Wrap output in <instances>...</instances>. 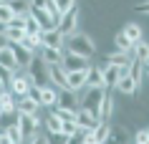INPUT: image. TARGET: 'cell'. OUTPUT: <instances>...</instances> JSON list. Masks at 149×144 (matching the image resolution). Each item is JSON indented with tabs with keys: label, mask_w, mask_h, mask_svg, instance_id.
<instances>
[{
	"label": "cell",
	"mask_w": 149,
	"mask_h": 144,
	"mask_svg": "<svg viewBox=\"0 0 149 144\" xmlns=\"http://www.w3.org/2000/svg\"><path fill=\"white\" fill-rule=\"evenodd\" d=\"M31 15L38 20L40 33H43V31H53L56 25H58V20H61V15H56V13H48L46 8H31Z\"/></svg>",
	"instance_id": "cell-7"
},
{
	"label": "cell",
	"mask_w": 149,
	"mask_h": 144,
	"mask_svg": "<svg viewBox=\"0 0 149 144\" xmlns=\"http://www.w3.org/2000/svg\"><path fill=\"white\" fill-rule=\"evenodd\" d=\"M56 106L76 111V109L81 106V101H79V91H71V88H58V101H56Z\"/></svg>",
	"instance_id": "cell-10"
},
{
	"label": "cell",
	"mask_w": 149,
	"mask_h": 144,
	"mask_svg": "<svg viewBox=\"0 0 149 144\" xmlns=\"http://www.w3.org/2000/svg\"><path fill=\"white\" fill-rule=\"evenodd\" d=\"M31 86H33L31 76H28L25 71H20V68L13 73V79H10V83H8V88L13 91V96H15V99H18V96H28Z\"/></svg>",
	"instance_id": "cell-6"
},
{
	"label": "cell",
	"mask_w": 149,
	"mask_h": 144,
	"mask_svg": "<svg viewBox=\"0 0 149 144\" xmlns=\"http://www.w3.org/2000/svg\"><path fill=\"white\" fill-rule=\"evenodd\" d=\"M134 10H136V13H144V15H149V0H141V3H136V5H134Z\"/></svg>",
	"instance_id": "cell-39"
},
{
	"label": "cell",
	"mask_w": 149,
	"mask_h": 144,
	"mask_svg": "<svg viewBox=\"0 0 149 144\" xmlns=\"http://www.w3.org/2000/svg\"><path fill=\"white\" fill-rule=\"evenodd\" d=\"M56 101H58V88H53V86H43L40 88V106L53 109Z\"/></svg>",
	"instance_id": "cell-20"
},
{
	"label": "cell",
	"mask_w": 149,
	"mask_h": 144,
	"mask_svg": "<svg viewBox=\"0 0 149 144\" xmlns=\"http://www.w3.org/2000/svg\"><path fill=\"white\" fill-rule=\"evenodd\" d=\"M20 46L28 48L31 53H38V48H40V35H31V33H25L23 38H20Z\"/></svg>",
	"instance_id": "cell-29"
},
{
	"label": "cell",
	"mask_w": 149,
	"mask_h": 144,
	"mask_svg": "<svg viewBox=\"0 0 149 144\" xmlns=\"http://www.w3.org/2000/svg\"><path fill=\"white\" fill-rule=\"evenodd\" d=\"M144 76H147V81H149V66H144Z\"/></svg>",
	"instance_id": "cell-45"
},
{
	"label": "cell",
	"mask_w": 149,
	"mask_h": 144,
	"mask_svg": "<svg viewBox=\"0 0 149 144\" xmlns=\"http://www.w3.org/2000/svg\"><path fill=\"white\" fill-rule=\"evenodd\" d=\"M63 68L66 71H88L91 68V58L79 56V53H66L63 56Z\"/></svg>",
	"instance_id": "cell-8"
},
{
	"label": "cell",
	"mask_w": 149,
	"mask_h": 144,
	"mask_svg": "<svg viewBox=\"0 0 149 144\" xmlns=\"http://www.w3.org/2000/svg\"><path fill=\"white\" fill-rule=\"evenodd\" d=\"M106 91L109 88H104V86H86L84 88V96H79L81 106L88 109L96 119H99V109H101V101H104V96H106Z\"/></svg>",
	"instance_id": "cell-3"
},
{
	"label": "cell",
	"mask_w": 149,
	"mask_h": 144,
	"mask_svg": "<svg viewBox=\"0 0 149 144\" xmlns=\"http://www.w3.org/2000/svg\"><path fill=\"white\" fill-rule=\"evenodd\" d=\"M101 76H104V88H114V86H116V81L121 79V76H119V66H114V63L104 66Z\"/></svg>",
	"instance_id": "cell-18"
},
{
	"label": "cell",
	"mask_w": 149,
	"mask_h": 144,
	"mask_svg": "<svg viewBox=\"0 0 149 144\" xmlns=\"http://www.w3.org/2000/svg\"><path fill=\"white\" fill-rule=\"evenodd\" d=\"M18 129H20V134H23V142H28L31 136L40 134L38 114H18Z\"/></svg>",
	"instance_id": "cell-4"
},
{
	"label": "cell",
	"mask_w": 149,
	"mask_h": 144,
	"mask_svg": "<svg viewBox=\"0 0 149 144\" xmlns=\"http://www.w3.org/2000/svg\"><path fill=\"white\" fill-rule=\"evenodd\" d=\"M43 127H46V131L48 134H51V131H61V119H58V116H56L53 111L48 114L46 119H43Z\"/></svg>",
	"instance_id": "cell-31"
},
{
	"label": "cell",
	"mask_w": 149,
	"mask_h": 144,
	"mask_svg": "<svg viewBox=\"0 0 149 144\" xmlns=\"http://www.w3.org/2000/svg\"><path fill=\"white\" fill-rule=\"evenodd\" d=\"M134 61L132 53H124V51H114V53H109L106 56V63H114V66H129Z\"/></svg>",
	"instance_id": "cell-23"
},
{
	"label": "cell",
	"mask_w": 149,
	"mask_h": 144,
	"mask_svg": "<svg viewBox=\"0 0 149 144\" xmlns=\"http://www.w3.org/2000/svg\"><path fill=\"white\" fill-rule=\"evenodd\" d=\"M10 46H13V53H15V61H18V66H20V68H25V66L31 63V58L36 56V53H31L28 48H23L20 43H10Z\"/></svg>",
	"instance_id": "cell-21"
},
{
	"label": "cell",
	"mask_w": 149,
	"mask_h": 144,
	"mask_svg": "<svg viewBox=\"0 0 149 144\" xmlns=\"http://www.w3.org/2000/svg\"><path fill=\"white\" fill-rule=\"evenodd\" d=\"M56 10H58V15H63V13H68L71 8H76V0H53Z\"/></svg>",
	"instance_id": "cell-35"
},
{
	"label": "cell",
	"mask_w": 149,
	"mask_h": 144,
	"mask_svg": "<svg viewBox=\"0 0 149 144\" xmlns=\"http://www.w3.org/2000/svg\"><path fill=\"white\" fill-rule=\"evenodd\" d=\"M66 53H79V56H86V58H94L96 53V43L88 33H71L66 35Z\"/></svg>",
	"instance_id": "cell-1"
},
{
	"label": "cell",
	"mask_w": 149,
	"mask_h": 144,
	"mask_svg": "<svg viewBox=\"0 0 149 144\" xmlns=\"http://www.w3.org/2000/svg\"><path fill=\"white\" fill-rule=\"evenodd\" d=\"M3 131H5L15 144H23V134H20V129H18V121H15V124H10V127H5Z\"/></svg>",
	"instance_id": "cell-34"
},
{
	"label": "cell",
	"mask_w": 149,
	"mask_h": 144,
	"mask_svg": "<svg viewBox=\"0 0 149 144\" xmlns=\"http://www.w3.org/2000/svg\"><path fill=\"white\" fill-rule=\"evenodd\" d=\"M141 144H149V136H147V139H144V142H141Z\"/></svg>",
	"instance_id": "cell-47"
},
{
	"label": "cell",
	"mask_w": 149,
	"mask_h": 144,
	"mask_svg": "<svg viewBox=\"0 0 149 144\" xmlns=\"http://www.w3.org/2000/svg\"><path fill=\"white\" fill-rule=\"evenodd\" d=\"M61 131H63V134H68V136H73L76 131H79V124H76L73 119H68V121H61Z\"/></svg>",
	"instance_id": "cell-38"
},
{
	"label": "cell",
	"mask_w": 149,
	"mask_h": 144,
	"mask_svg": "<svg viewBox=\"0 0 149 144\" xmlns=\"http://www.w3.org/2000/svg\"><path fill=\"white\" fill-rule=\"evenodd\" d=\"M66 88H71V91H84L86 88V71H68V76H66Z\"/></svg>",
	"instance_id": "cell-11"
},
{
	"label": "cell",
	"mask_w": 149,
	"mask_h": 144,
	"mask_svg": "<svg viewBox=\"0 0 149 144\" xmlns=\"http://www.w3.org/2000/svg\"><path fill=\"white\" fill-rule=\"evenodd\" d=\"M5 46H10V40L5 38V31H0V48H5Z\"/></svg>",
	"instance_id": "cell-44"
},
{
	"label": "cell",
	"mask_w": 149,
	"mask_h": 144,
	"mask_svg": "<svg viewBox=\"0 0 149 144\" xmlns=\"http://www.w3.org/2000/svg\"><path fill=\"white\" fill-rule=\"evenodd\" d=\"M46 139H48V144H68L71 136H68V134H63V131H51Z\"/></svg>",
	"instance_id": "cell-36"
},
{
	"label": "cell",
	"mask_w": 149,
	"mask_h": 144,
	"mask_svg": "<svg viewBox=\"0 0 149 144\" xmlns=\"http://www.w3.org/2000/svg\"><path fill=\"white\" fill-rule=\"evenodd\" d=\"M0 66H3V68H8V71H13V73L20 68L18 61H15V53H13V46L0 48Z\"/></svg>",
	"instance_id": "cell-16"
},
{
	"label": "cell",
	"mask_w": 149,
	"mask_h": 144,
	"mask_svg": "<svg viewBox=\"0 0 149 144\" xmlns=\"http://www.w3.org/2000/svg\"><path fill=\"white\" fill-rule=\"evenodd\" d=\"M25 33H31V35H40V25H38V20H36L33 15L25 18Z\"/></svg>",
	"instance_id": "cell-37"
},
{
	"label": "cell",
	"mask_w": 149,
	"mask_h": 144,
	"mask_svg": "<svg viewBox=\"0 0 149 144\" xmlns=\"http://www.w3.org/2000/svg\"><path fill=\"white\" fill-rule=\"evenodd\" d=\"M144 66H149V58H147V61H144Z\"/></svg>",
	"instance_id": "cell-48"
},
{
	"label": "cell",
	"mask_w": 149,
	"mask_h": 144,
	"mask_svg": "<svg viewBox=\"0 0 149 144\" xmlns=\"http://www.w3.org/2000/svg\"><path fill=\"white\" fill-rule=\"evenodd\" d=\"M3 88H5V81H3V79H0V91H3Z\"/></svg>",
	"instance_id": "cell-46"
},
{
	"label": "cell",
	"mask_w": 149,
	"mask_h": 144,
	"mask_svg": "<svg viewBox=\"0 0 149 144\" xmlns=\"http://www.w3.org/2000/svg\"><path fill=\"white\" fill-rule=\"evenodd\" d=\"M10 8H13L15 15H23V18L31 15V3L28 0H10Z\"/></svg>",
	"instance_id": "cell-30"
},
{
	"label": "cell",
	"mask_w": 149,
	"mask_h": 144,
	"mask_svg": "<svg viewBox=\"0 0 149 144\" xmlns=\"http://www.w3.org/2000/svg\"><path fill=\"white\" fill-rule=\"evenodd\" d=\"M86 86H104V76H101V66H94L86 71Z\"/></svg>",
	"instance_id": "cell-25"
},
{
	"label": "cell",
	"mask_w": 149,
	"mask_h": 144,
	"mask_svg": "<svg viewBox=\"0 0 149 144\" xmlns=\"http://www.w3.org/2000/svg\"><path fill=\"white\" fill-rule=\"evenodd\" d=\"M109 134H111L109 121H99V124L91 129V139H94V144H106V142H109Z\"/></svg>",
	"instance_id": "cell-17"
},
{
	"label": "cell",
	"mask_w": 149,
	"mask_h": 144,
	"mask_svg": "<svg viewBox=\"0 0 149 144\" xmlns=\"http://www.w3.org/2000/svg\"><path fill=\"white\" fill-rule=\"evenodd\" d=\"M28 96H31L33 101H38V104H40V86H31V91H28Z\"/></svg>",
	"instance_id": "cell-40"
},
{
	"label": "cell",
	"mask_w": 149,
	"mask_h": 144,
	"mask_svg": "<svg viewBox=\"0 0 149 144\" xmlns=\"http://www.w3.org/2000/svg\"><path fill=\"white\" fill-rule=\"evenodd\" d=\"M147 131H149V127H147Z\"/></svg>",
	"instance_id": "cell-49"
},
{
	"label": "cell",
	"mask_w": 149,
	"mask_h": 144,
	"mask_svg": "<svg viewBox=\"0 0 149 144\" xmlns=\"http://www.w3.org/2000/svg\"><path fill=\"white\" fill-rule=\"evenodd\" d=\"M13 15H15V13L10 8V3H3V5H0V25H8L10 20H13Z\"/></svg>",
	"instance_id": "cell-33"
},
{
	"label": "cell",
	"mask_w": 149,
	"mask_h": 144,
	"mask_svg": "<svg viewBox=\"0 0 149 144\" xmlns=\"http://www.w3.org/2000/svg\"><path fill=\"white\" fill-rule=\"evenodd\" d=\"M31 3V8H48L51 5V0H28Z\"/></svg>",
	"instance_id": "cell-42"
},
{
	"label": "cell",
	"mask_w": 149,
	"mask_h": 144,
	"mask_svg": "<svg viewBox=\"0 0 149 144\" xmlns=\"http://www.w3.org/2000/svg\"><path fill=\"white\" fill-rule=\"evenodd\" d=\"M129 131L126 127H111V134H109V142L111 144H129Z\"/></svg>",
	"instance_id": "cell-24"
},
{
	"label": "cell",
	"mask_w": 149,
	"mask_h": 144,
	"mask_svg": "<svg viewBox=\"0 0 149 144\" xmlns=\"http://www.w3.org/2000/svg\"><path fill=\"white\" fill-rule=\"evenodd\" d=\"M63 35L58 33V28H53V31H43L40 33V46H51V48H63Z\"/></svg>",
	"instance_id": "cell-14"
},
{
	"label": "cell",
	"mask_w": 149,
	"mask_h": 144,
	"mask_svg": "<svg viewBox=\"0 0 149 144\" xmlns=\"http://www.w3.org/2000/svg\"><path fill=\"white\" fill-rule=\"evenodd\" d=\"M114 88H116L119 94H124V96H136L139 94V86H136V81H134L132 76H121Z\"/></svg>",
	"instance_id": "cell-15"
},
{
	"label": "cell",
	"mask_w": 149,
	"mask_h": 144,
	"mask_svg": "<svg viewBox=\"0 0 149 144\" xmlns=\"http://www.w3.org/2000/svg\"><path fill=\"white\" fill-rule=\"evenodd\" d=\"M76 124H79V129H94L96 124H99V119H96L88 109L79 106V109H76Z\"/></svg>",
	"instance_id": "cell-12"
},
{
	"label": "cell",
	"mask_w": 149,
	"mask_h": 144,
	"mask_svg": "<svg viewBox=\"0 0 149 144\" xmlns=\"http://www.w3.org/2000/svg\"><path fill=\"white\" fill-rule=\"evenodd\" d=\"M23 144H48V139H46V136H40V134H36V136H31V139L23 142Z\"/></svg>",
	"instance_id": "cell-41"
},
{
	"label": "cell",
	"mask_w": 149,
	"mask_h": 144,
	"mask_svg": "<svg viewBox=\"0 0 149 144\" xmlns=\"http://www.w3.org/2000/svg\"><path fill=\"white\" fill-rule=\"evenodd\" d=\"M0 144H15V142H13V139L5 134V131H0Z\"/></svg>",
	"instance_id": "cell-43"
},
{
	"label": "cell",
	"mask_w": 149,
	"mask_h": 144,
	"mask_svg": "<svg viewBox=\"0 0 149 144\" xmlns=\"http://www.w3.org/2000/svg\"><path fill=\"white\" fill-rule=\"evenodd\" d=\"M25 73L31 76V81H33V86H51V76H48V63L43 61V58L36 53V56L31 58V63L25 66Z\"/></svg>",
	"instance_id": "cell-2"
},
{
	"label": "cell",
	"mask_w": 149,
	"mask_h": 144,
	"mask_svg": "<svg viewBox=\"0 0 149 144\" xmlns=\"http://www.w3.org/2000/svg\"><path fill=\"white\" fill-rule=\"evenodd\" d=\"M132 56H134V61H141V63H144V61L149 58V43H147V40H136Z\"/></svg>",
	"instance_id": "cell-27"
},
{
	"label": "cell",
	"mask_w": 149,
	"mask_h": 144,
	"mask_svg": "<svg viewBox=\"0 0 149 144\" xmlns=\"http://www.w3.org/2000/svg\"><path fill=\"white\" fill-rule=\"evenodd\" d=\"M114 48H116V51H124V53H132L134 51V40H129L124 33L119 31L116 35H114Z\"/></svg>",
	"instance_id": "cell-26"
},
{
	"label": "cell",
	"mask_w": 149,
	"mask_h": 144,
	"mask_svg": "<svg viewBox=\"0 0 149 144\" xmlns=\"http://www.w3.org/2000/svg\"><path fill=\"white\" fill-rule=\"evenodd\" d=\"M25 35V28H13V25H5V38L10 43H20V38Z\"/></svg>",
	"instance_id": "cell-32"
},
{
	"label": "cell",
	"mask_w": 149,
	"mask_h": 144,
	"mask_svg": "<svg viewBox=\"0 0 149 144\" xmlns=\"http://www.w3.org/2000/svg\"><path fill=\"white\" fill-rule=\"evenodd\" d=\"M48 76H51V83L56 88H66V76H68V71L63 66H48Z\"/></svg>",
	"instance_id": "cell-19"
},
{
	"label": "cell",
	"mask_w": 149,
	"mask_h": 144,
	"mask_svg": "<svg viewBox=\"0 0 149 144\" xmlns=\"http://www.w3.org/2000/svg\"><path fill=\"white\" fill-rule=\"evenodd\" d=\"M15 109H18V114H38L40 111V104H38V101H33L31 96H18V99H15Z\"/></svg>",
	"instance_id": "cell-13"
},
{
	"label": "cell",
	"mask_w": 149,
	"mask_h": 144,
	"mask_svg": "<svg viewBox=\"0 0 149 144\" xmlns=\"http://www.w3.org/2000/svg\"><path fill=\"white\" fill-rule=\"evenodd\" d=\"M111 116H114V96L106 91V96L101 101V109H99V121H109Z\"/></svg>",
	"instance_id": "cell-22"
},
{
	"label": "cell",
	"mask_w": 149,
	"mask_h": 144,
	"mask_svg": "<svg viewBox=\"0 0 149 144\" xmlns=\"http://www.w3.org/2000/svg\"><path fill=\"white\" fill-rule=\"evenodd\" d=\"M79 18H81L79 5H76V8H71L68 13H63V15H61V20H58V25H56V28H58V33H61L63 38L79 31Z\"/></svg>",
	"instance_id": "cell-5"
},
{
	"label": "cell",
	"mask_w": 149,
	"mask_h": 144,
	"mask_svg": "<svg viewBox=\"0 0 149 144\" xmlns=\"http://www.w3.org/2000/svg\"><path fill=\"white\" fill-rule=\"evenodd\" d=\"M38 56L46 61L48 66H63V56H66V48H51V46H40Z\"/></svg>",
	"instance_id": "cell-9"
},
{
	"label": "cell",
	"mask_w": 149,
	"mask_h": 144,
	"mask_svg": "<svg viewBox=\"0 0 149 144\" xmlns=\"http://www.w3.org/2000/svg\"><path fill=\"white\" fill-rule=\"evenodd\" d=\"M121 33H124L129 40H134V43H136V40H141V35H144V33H141V25H139V23H126L124 28H121Z\"/></svg>",
	"instance_id": "cell-28"
}]
</instances>
